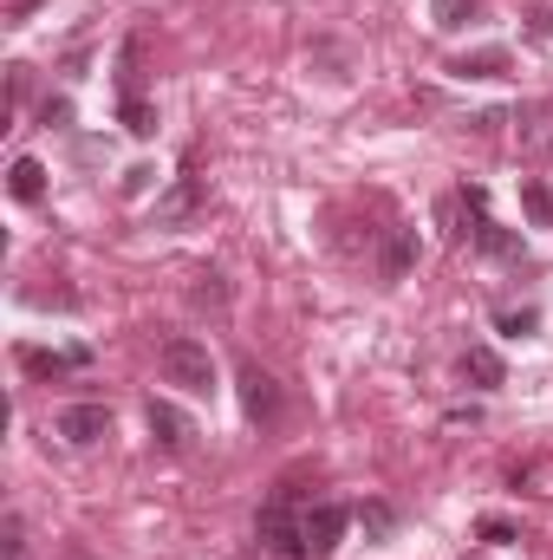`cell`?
I'll return each mask as SVG.
<instances>
[{
    "label": "cell",
    "instance_id": "6da1fadb",
    "mask_svg": "<svg viewBox=\"0 0 553 560\" xmlns=\"http://www.w3.org/2000/svg\"><path fill=\"white\" fill-rule=\"evenodd\" d=\"M156 372H163V385H176V392H189V398H209V392H215V352H209L202 339H189V332L163 339Z\"/></svg>",
    "mask_w": 553,
    "mask_h": 560
},
{
    "label": "cell",
    "instance_id": "7a4b0ae2",
    "mask_svg": "<svg viewBox=\"0 0 553 560\" xmlns=\"http://www.w3.org/2000/svg\"><path fill=\"white\" fill-rule=\"evenodd\" d=\"M261 548H268V560H313V548H306V515H293V502H268L261 509Z\"/></svg>",
    "mask_w": 553,
    "mask_h": 560
},
{
    "label": "cell",
    "instance_id": "3957f363",
    "mask_svg": "<svg viewBox=\"0 0 553 560\" xmlns=\"http://www.w3.org/2000/svg\"><path fill=\"white\" fill-rule=\"evenodd\" d=\"M235 385H242V411H248L255 423H274V418H280V385H274V372H261V365L248 359V365L235 372Z\"/></svg>",
    "mask_w": 553,
    "mask_h": 560
},
{
    "label": "cell",
    "instance_id": "277c9868",
    "mask_svg": "<svg viewBox=\"0 0 553 560\" xmlns=\"http://www.w3.org/2000/svg\"><path fill=\"white\" fill-rule=\"evenodd\" d=\"M345 528H352V509H339V502L306 509V548H313V560H332V548L345 541Z\"/></svg>",
    "mask_w": 553,
    "mask_h": 560
},
{
    "label": "cell",
    "instance_id": "5b68a950",
    "mask_svg": "<svg viewBox=\"0 0 553 560\" xmlns=\"http://www.w3.org/2000/svg\"><path fill=\"white\" fill-rule=\"evenodd\" d=\"M59 436H66L72 450H92V443L111 436V411H105V405H66V411H59Z\"/></svg>",
    "mask_w": 553,
    "mask_h": 560
},
{
    "label": "cell",
    "instance_id": "8992f818",
    "mask_svg": "<svg viewBox=\"0 0 553 560\" xmlns=\"http://www.w3.org/2000/svg\"><path fill=\"white\" fill-rule=\"evenodd\" d=\"M92 352L85 346H66V352H46V346H20V372L26 378H66V372H85Z\"/></svg>",
    "mask_w": 553,
    "mask_h": 560
},
{
    "label": "cell",
    "instance_id": "52a82bcc",
    "mask_svg": "<svg viewBox=\"0 0 553 560\" xmlns=\"http://www.w3.org/2000/svg\"><path fill=\"white\" fill-rule=\"evenodd\" d=\"M143 423H150V443H156V450H169V456H183V450H189V436H196L189 418H183L176 405H163V398H150Z\"/></svg>",
    "mask_w": 553,
    "mask_h": 560
},
{
    "label": "cell",
    "instance_id": "ba28073f",
    "mask_svg": "<svg viewBox=\"0 0 553 560\" xmlns=\"http://www.w3.org/2000/svg\"><path fill=\"white\" fill-rule=\"evenodd\" d=\"M202 196H209V189H202V176H196V170H183V176L169 183V196H156V222H163V229H169V222H189V215L202 209Z\"/></svg>",
    "mask_w": 553,
    "mask_h": 560
},
{
    "label": "cell",
    "instance_id": "9c48e42d",
    "mask_svg": "<svg viewBox=\"0 0 553 560\" xmlns=\"http://www.w3.org/2000/svg\"><path fill=\"white\" fill-rule=\"evenodd\" d=\"M475 248H482L489 261H528V248H521V235H508V229H502V222H489V215L475 222Z\"/></svg>",
    "mask_w": 553,
    "mask_h": 560
},
{
    "label": "cell",
    "instance_id": "30bf717a",
    "mask_svg": "<svg viewBox=\"0 0 553 560\" xmlns=\"http://www.w3.org/2000/svg\"><path fill=\"white\" fill-rule=\"evenodd\" d=\"M416 261V229H391V242H385V255H378V275L385 280H404Z\"/></svg>",
    "mask_w": 553,
    "mask_h": 560
},
{
    "label": "cell",
    "instance_id": "8fae6325",
    "mask_svg": "<svg viewBox=\"0 0 553 560\" xmlns=\"http://www.w3.org/2000/svg\"><path fill=\"white\" fill-rule=\"evenodd\" d=\"M7 189H13L20 202H39V196H46V163H39V156H13Z\"/></svg>",
    "mask_w": 553,
    "mask_h": 560
},
{
    "label": "cell",
    "instance_id": "7c38bea8",
    "mask_svg": "<svg viewBox=\"0 0 553 560\" xmlns=\"http://www.w3.org/2000/svg\"><path fill=\"white\" fill-rule=\"evenodd\" d=\"M449 72H456V79H502V72H508V52H502V46H482V52H462Z\"/></svg>",
    "mask_w": 553,
    "mask_h": 560
},
{
    "label": "cell",
    "instance_id": "4fadbf2b",
    "mask_svg": "<svg viewBox=\"0 0 553 560\" xmlns=\"http://www.w3.org/2000/svg\"><path fill=\"white\" fill-rule=\"evenodd\" d=\"M482 7H489V0H430V20H436L443 33H462V26L482 20Z\"/></svg>",
    "mask_w": 553,
    "mask_h": 560
},
{
    "label": "cell",
    "instance_id": "5bb4252c",
    "mask_svg": "<svg viewBox=\"0 0 553 560\" xmlns=\"http://www.w3.org/2000/svg\"><path fill=\"white\" fill-rule=\"evenodd\" d=\"M118 125H125L131 138H156V105H150L143 92H131V98H118Z\"/></svg>",
    "mask_w": 553,
    "mask_h": 560
},
{
    "label": "cell",
    "instance_id": "9a60e30c",
    "mask_svg": "<svg viewBox=\"0 0 553 560\" xmlns=\"http://www.w3.org/2000/svg\"><path fill=\"white\" fill-rule=\"evenodd\" d=\"M131 92H143V33H131L118 52V98H131Z\"/></svg>",
    "mask_w": 553,
    "mask_h": 560
},
{
    "label": "cell",
    "instance_id": "2e32d148",
    "mask_svg": "<svg viewBox=\"0 0 553 560\" xmlns=\"http://www.w3.org/2000/svg\"><path fill=\"white\" fill-rule=\"evenodd\" d=\"M189 306H202V313H222V306H228V280L215 275V268H202V275L189 280Z\"/></svg>",
    "mask_w": 553,
    "mask_h": 560
},
{
    "label": "cell",
    "instance_id": "e0dca14e",
    "mask_svg": "<svg viewBox=\"0 0 553 560\" xmlns=\"http://www.w3.org/2000/svg\"><path fill=\"white\" fill-rule=\"evenodd\" d=\"M462 378H475L482 392H495V385H502V359H495L489 346H469V352H462Z\"/></svg>",
    "mask_w": 553,
    "mask_h": 560
},
{
    "label": "cell",
    "instance_id": "ac0fdd59",
    "mask_svg": "<svg viewBox=\"0 0 553 560\" xmlns=\"http://www.w3.org/2000/svg\"><path fill=\"white\" fill-rule=\"evenodd\" d=\"M521 209L534 215V229H553V189L548 183H521Z\"/></svg>",
    "mask_w": 553,
    "mask_h": 560
},
{
    "label": "cell",
    "instance_id": "d6986e66",
    "mask_svg": "<svg viewBox=\"0 0 553 560\" xmlns=\"http://www.w3.org/2000/svg\"><path fill=\"white\" fill-rule=\"evenodd\" d=\"M358 522H365V535H391V528H398V509H385V502H365V509H358Z\"/></svg>",
    "mask_w": 553,
    "mask_h": 560
},
{
    "label": "cell",
    "instance_id": "ffe728a7",
    "mask_svg": "<svg viewBox=\"0 0 553 560\" xmlns=\"http://www.w3.org/2000/svg\"><path fill=\"white\" fill-rule=\"evenodd\" d=\"M495 326H502L508 339H521V332H534V326H541V313H495Z\"/></svg>",
    "mask_w": 553,
    "mask_h": 560
},
{
    "label": "cell",
    "instance_id": "44dd1931",
    "mask_svg": "<svg viewBox=\"0 0 553 560\" xmlns=\"http://www.w3.org/2000/svg\"><path fill=\"white\" fill-rule=\"evenodd\" d=\"M7 560H26V522L7 515Z\"/></svg>",
    "mask_w": 553,
    "mask_h": 560
},
{
    "label": "cell",
    "instance_id": "7402d4cb",
    "mask_svg": "<svg viewBox=\"0 0 553 560\" xmlns=\"http://www.w3.org/2000/svg\"><path fill=\"white\" fill-rule=\"evenodd\" d=\"M66 118H72V105H66V98H46V105H39V125H46V131H59Z\"/></svg>",
    "mask_w": 553,
    "mask_h": 560
},
{
    "label": "cell",
    "instance_id": "603a6c76",
    "mask_svg": "<svg viewBox=\"0 0 553 560\" xmlns=\"http://www.w3.org/2000/svg\"><path fill=\"white\" fill-rule=\"evenodd\" d=\"M482 541H495V548H502V541H515V528H508V522H482Z\"/></svg>",
    "mask_w": 553,
    "mask_h": 560
},
{
    "label": "cell",
    "instance_id": "cb8c5ba5",
    "mask_svg": "<svg viewBox=\"0 0 553 560\" xmlns=\"http://www.w3.org/2000/svg\"><path fill=\"white\" fill-rule=\"evenodd\" d=\"M33 7H46V0H13V7H7V20H26Z\"/></svg>",
    "mask_w": 553,
    "mask_h": 560
}]
</instances>
